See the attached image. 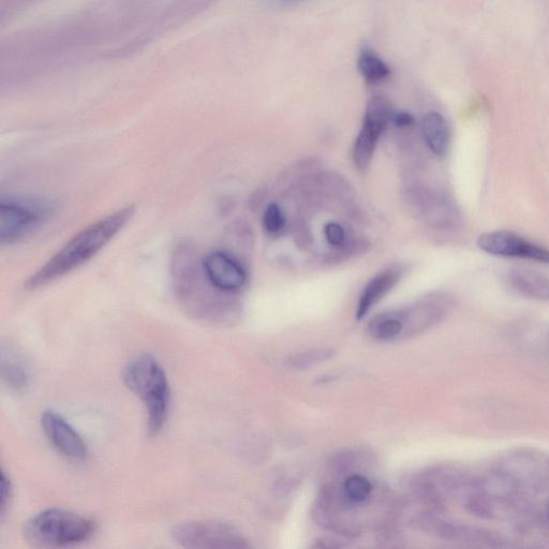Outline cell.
I'll return each mask as SVG.
<instances>
[{
	"label": "cell",
	"instance_id": "11",
	"mask_svg": "<svg viewBox=\"0 0 549 549\" xmlns=\"http://www.w3.org/2000/svg\"><path fill=\"white\" fill-rule=\"evenodd\" d=\"M201 266L207 281L222 293L234 295L247 286L248 274L245 266L229 252H209L201 259Z\"/></svg>",
	"mask_w": 549,
	"mask_h": 549
},
{
	"label": "cell",
	"instance_id": "1",
	"mask_svg": "<svg viewBox=\"0 0 549 549\" xmlns=\"http://www.w3.org/2000/svg\"><path fill=\"white\" fill-rule=\"evenodd\" d=\"M135 212V206L128 205L81 230L27 279L25 289L38 290L47 287L79 270L124 230Z\"/></svg>",
	"mask_w": 549,
	"mask_h": 549
},
{
	"label": "cell",
	"instance_id": "4",
	"mask_svg": "<svg viewBox=\"0 0 549 549\" xmlns=\"http://www.w3.org/2000/svg\"><path fill=\"white\" fill-rule=\"evenodd\" d=\"M96 530L92 518L62 509H48L29 519L25 539L40 547H64L82 543Z\"/></svg>",
	"mask_w": 549,
	"mask_h": 549
},
{
	"label": "cell",
	"instance_id": "20",
	"mask_svg": "<svg viewBox=\"0 0 549 549\" xmlns=\"http://www.w3.org/2000/svg\"><path fill=\"white\" fill-rule=\"evenodd\" d=\"M2 373L10 389L20 392L26 388L28 382L26 370L13 356H3Z\"/></svg>",
	"mask_w": 549,
	"mask_h": 549
},
{
	"label": "cell",
	"instance_id": "14",
	"mask_svg": "<svg viewBox=\"0 0 549 549\" xmlns=\"http://www.w3.org/2000/svg\"><path fill=\"white\" fill-rule=\"evenodd\" d=\"M407 272L404 264H393L377 274L364 288L356 308V319L362 320L385 295H388Z\"/></svg>",
	"mask_w": 549,
	"mask_h": 549
},
{
	"label": "cell",
	"instance_id": "10",
	"mask_svg": "<svg viewBox=\"0 0 549 549\" xmlns=\"http://www.w3.org/2000/svg\"><path fill=\"white\" fill-rule=\"evenodd\" d=\"M477 245L488 255L549 264L548 249L512 231L497 230L483 233L478 237Z\"/></svg>",
	"mask_w": 549,
	"mask_h": 549
},
{
	"label": "cell",
	"instance_id": "9",
	"mask_svg": "<svg viewBox=\"0 0 549 549\" xmlns=\"http://www.w3.org/2000/svg\"><path fill=\"white\" fill-rule=\"evenodd\" d=\"M454 307L451 295L442 292L423 296L414 304L397 309L404 324V337L418 335L434 328L449 316Z\"/></svg>",
	"mask_w": 549,
	"mask_h": 549
},
{
	"label": "cell",
	"instance_id": "15",
	"mask_svg": "<svg viewBox=\"0 0 549 549\" xmlns=\"http://www.w3.org/2000/svg\"><path fill=\"white\" fill-rule=\"evenodd\" d=\"M510 287L531 300L549 302V278L529 269H515L508 274Z\"/></svg>",
	"mask_w": 549,
	"mask_h": 549
},
{
	"label": "cell",
	"instance_id": "16",
	"mask_svg": "<svg viewBox=\"0 0 549 549\" xmlns=\"http://www.w3.org/2000/svg\"><path fill=\"white\" fill-rule=\"evenodd\" d=\"M421 128L430 152L438 157H444L449 153L451 131L447 120L442 114L434 111L426 113Z\"/></svg>",
	"mask_w": 549,
	"mask_h": 549
},
{
	"label": "cell",
	"instance_id": "3",
	"mask_svg": "<svg viewBox=\"0 0 549 549\" xmlns=\"http://www.w3.org/2000/svg\"><path fill=\"white\" fill-rule=\"evenodd\" d=\"M123 379L146 407L148 433L157 436L165 427L170 409V385L165 369L152 355L142 354L127 364Z\"/></svg>",
	"mask_w": 549,
	"mask_h": 549
},
{
	"label": "cell",
	"instance_id": "22",
	"mask_svg": "<svg viewBox=\"0 0 549 549\" xmlns=\"http://www.w3.org/2000/svg\"><path fill=\"white\" fill-rule=\"evenodd\" d=\"M263 227L270 234H278L286 227V215L281 206L272 203L266 207L263 214Z\"/></svg>",
	"mask_w": 549,
	"mask_h": 549
},
{
	"label": "cell",
	"instance_id": "17",
	"mask_svg": "<svg viewBox=\"0 0 549 549\" xmlns=\"http://www.w3.org/2000/svg\"><path fill=\"white\" fill-rule=\"evenodd\" d=\"M358 68L363 79L370 85L383 83L392 74L390 66L367 44L359 51Z\"/></svg>",
	"mask_w": 549,
	"mask_h": 549
},
{
	"label": "cell",
	"instance_id": "12",
	"mask_svg": "<svg viewBox=\"0 0 549 549\" xmlns=\"http://www.w3.org/2000/svg\"><path fill=\"white\" fill-rule=\"evenodd\" d=\"M407 202L411 212L426 219L436 228H450L458 220L453 203L438 192L423 187H412L407 191Z\"/></svg>",
	"mask_w": 549,
	"mask_h": 549
},
{
	"label": "cell",
	"instance_id": "8",
	"mask_svg": "<svg viewBox=\"0 0 549 549\" xmlns=\"http://www.w3.org/2000/svg\"><path fill=\"white\" fill-rule=\"evenodd\" d=\"M172 537L186 548H244L247 544L231 526L216 522H188L176 526Z\"/></svg>",
	"mask_w": 549,
	"mask_h": 549
},
{
	"label": "cell",
	"instance_id": "2",
	"mask_svg": "<svg viewBox=\"0 0 549 549\" xmlns=\"http://www.w3.org/2000/svg\"><path fill=\"white\" fill-rule=\"evenodd\" d=\"M174 262L178 281V298L189 313L199 319L227 322L236 314L230 294L216 290L205 278L201 260L196 261L191 250L182 247Z\"/></svg>",
	"mask_w": 549,
	"mask_h": 549
},
{
	"label": "cell",
	"instance_id": "6",
	"mask_svg": "<svg viewBox=\"0 0 549 549\" xmlns=\"http://www.w3.org/2000/svg\"><path fill=\"white\" fill-rule=\"evenodd\" d=\"M52 211L49 202L29 198L0 201V243L12 245L24 239L46 220Z\"/></svg>",
	"mask_w": 549,
	"mask_h": 549
},
{
	"label": "cell",
	"instance_id": "18",
	"mask_svg": "<svg viewBox=\"0 0 549 549\" xmlns=\"http://www.w3.org/2000/svg\"><path fill=\"white\" fill-rule=\"evenodd\" d=\"M368 331L377 340L392 341L403 336L404 324L398 310H392L380 314L370 321Z\"/></svg>",
	"mask_w": 549,
	"mask_h": 549
},
{
	"label": "cell",
	"instance_id": "26",
	"mask_svg": "<svg viewBox=\"0 0 549 549\" xmlns=\"http://www.w3.org/2000/svg\"><path fill=\"white\" fill-rule=\"evenodd\" d=\"M283 2H294V0H283Z\"/></svg>",
	"mask_w": 549,
	"mask_h": 549
},
{
	"label": "cell",
	"instance_id": "25",
	"mask_svg": "<svg viewBox=\"0 0 549 549\" xmlns=\"http://www.w3.org/2000/svg\"><path fill=\"white\" fill-rule=\"evenodd\" d=\"M393 123L399 128H407L413 125L414 118L407 112L394 113Z\"/></svg>",
	"mask_w": 549,
	"mask_h": 549
},
{
	"label": "cell",
	"instance_id": "19",
	"mask_svg": "<svg viewBox=\"0 0 549 549\" xmlns=\"http://www.w3.org/2000/svg\"><path fill=\"white\" fill-rule=\"evenodd\" d=\"M343 497L348 504L355 506L365 502L373 493V485L362 474H352L343 484Z\"/></svg>",
	"mask_w": 549,
	"mask_h": 549
},
{
	"label": "cell",
	"instance_id": "5",
	"mask_svg": "<svg viewBox=\"0 0 549 549\" xmlns=\"http://www.w3.org/2000/svg\"><path fill=\"white\" fill-rule=\"evenodd\" d=\"M495 471L517 491L540 492L549 487V454L514 449L501 455Z\"/></svg>",
	"mask_w": 549,
	"mask_h": 549
},
{
	"label": "cell",
	"instance_id": "7",
	"mask_svg": "<svg viewBox=\"0 0 549 549\" xmlns=\"http://www.w3.org/2000/svg\"><path fill=\"white\" fill-rule=\"evenodd\" d=\"M393 116L394 110L387 98L376 96L369 100L362 128L352 148V159L356 168L361 171L368 169L383 132L393 122Z\"/></svg>",
	"mask_w": 549,
	"mask_h": 549
},
{
	"label": "cell",
	"instance_id": "21",
	"mask_svg": "<svg viewBox=\"0 0 549 549\" xmlns=\"http://www.w3.org/2000/svg\"><path fill=\"white\" fill-rule=\"evenodd\" d=\"M334 351L331 349H313L291 356L288 366L295 370H304L314 367L332 358Z\"/></svg>",
	"mask_w": 549,
	"mask_h": 549
},
{
	"label": "cell",
	"instance_id": "24",
	"mask_svg": "<svg viewBox=\"0 0 549 549\" xmlns=\"http://www.w3.org/2000/svg\"><path fill=\"white\" fill-rule=\"evenodd\" d=\"M0 481H2V486H0V488H2V494H0V514L4 517L12 497L11 482L4 470L2 471V479H0Z\"/></svg>",
	"mask_w": 549,
	"mask_h": 549
},
{
	"label": "cell",
	"instance_id": "23",
	"mask_svg": "<svg viewBox=\"0 0 549 549\" xmlns=\"http://www.w3.org/2000/svg\"><path fill=\"white\" fill-rule=\"evenodd\" d=\"M326 242L334 248L343 249L347 245V232L338 222H328L323 228Z\"/></svg>",
	"mask_w": 549,
	"mask_h": 549
},
{
	"label": "cell",
	"instance_id": "13",
	"mask_svg": "<svg viewBox=\"0 0 549 549\" xmlns=\"http://www.w3.org/2000/svg\"><path fill=\"white\" fill-rule=\"evenodd\" d=\"M41 426L54 448L73 462H84L88 456L85 441L61 414L55 411H44Z\"/></svg>",
	"mask_w": 549,
	"mask_h": 549
}]
</instances>
